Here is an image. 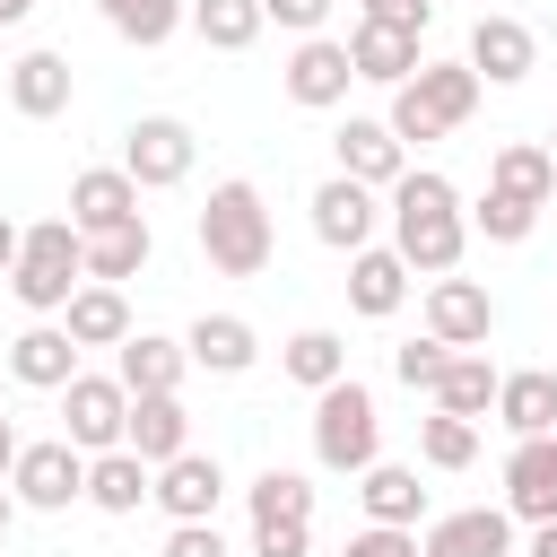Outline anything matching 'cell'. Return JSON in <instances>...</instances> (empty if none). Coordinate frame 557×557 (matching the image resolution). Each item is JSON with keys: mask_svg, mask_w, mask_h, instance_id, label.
I'll list each match as a JSON object with an SVG mask.
<instances>
[{"mask_svg": "<svg viewBox=\"0 0 557 557\" xmlns=\"http://www.w3.org/2000/svg\"><path fill=\"white\" fill-rule=\"evenodd\" d=\"M383 218H392V252L409 261V278H453V270H461V252H470V209H461L453 174L409 165V174L383 191Z\"/></svg>", "mask_w": 557, "mask_h": 557, "instance_id": "6da1fadb", "label": "cell"}, {"mask_svg": "<svg viewBox=\"0 0 557 557\" xmlns=\"http://www.w3.org/2000/svg\"><path fill=\"white\" fill-rule=\"evenodd\" d=\"M270 252H278V235H270V200H261L244 174L209 183V200H200V261H209L218 278H261Z\"/></svg>", "mask_w": 557, "mask_h": 557, "instance_id": "7a4b0ae2", "label": "cell"}, {"mask_svg": "<svg viewBox=\"0 0 557 557\" xmlns=\"http://www.w3.org/2000/svg\"><path fill=\"white\" fill-rule=\"evenodd\" d=\"M78 287H87V235H78L70 218H35V226H26V252H17V270H9V296H17L35 322H61Z\"/></svg>", "mask_w": 557, "mask_h": 557, "instance_id": "3957f363", "label": "cell"}, {"mask_svg": "<svg viewBox=\"0 0 557 557\" xmlns=\"http://www.w3.org/2000/svg\"><path fill=\"white\" fill-rule=\"evenodd\" d=\"M479 96H487V78H479L470 61H426L409 87H392L383 122H392V139H400V148H426V139L461 131V122L479 113Z\"/></svg>", "mask_w": 557, "mask_h": 557, "instance_id": "277c9868", "label": "cell"}, {"mask_svg": "<svg viewBox=\"0 0 557 557\" xmlns=\"http://www.w3.org/2000/svg\"><path fill=\"white\" fill-rule=\"evenodd\" d=\"M313 461L339 479H366L383 461V409L357 374H339L331 392H313Z\"/></svg>", "mask_w": 557, "mask_h": 557, "instance_id": "5b68a950", "label": "cell"}, {"mask_svg": "<svg viewBox=\"0 0 557 557\" xmlns=\"http://www.w3.org/2000/svg\"><path fill=\"white\" fill-rule=\"evenodd\" d=\"M191 157H200V139H191V122H174V113H139V122L122 131V174H131L139 191L191 183Z\"/></svg>", "mask_w": 557, "mask_h": 557, "instance_id": "8992f818", "label": "cell"}, {"mask_svg": "<svg viewBox=\"0 0 557 557\" xmlns=\"http://www.w3.org/2000/svg\"><path fill=\"white\" fill-rule=\"evenodd\" d=\"M61 435L96 461V453H122V435H131V392H122V374H78L70 392H61Z\"/></svg>", "mask_w": 557, "mask_h": 557, "instance_id": "52a82bcc", "label": "cell"}, {"mask_svg": "<svg viewBox=\"0 0 557 557\" xmlns=\"http://www.w3.org/2000/svg\"><path fill=\"white\" fill-rule=\"evenodd\" d=\"M9 496H17V505H35V513H70V505L87 496V453H78L70 435L26 444V453H17V470H9Z\"/></svg>", "mask_w": 557, "mask_h": 557, "instance_id": "ba28073f", "label": "cell"}, {"mask_svg": "<svg viewBox=\"0 0 557 557\" xmlns=\"http://www.w3.org/2000/svg\"><path fill=\"white\" fill-rule=\"evenodd\" d=\"M305 209H313V244H331V252H366L374 226H383V191H366L348 174H322Z\"/></svg>", "mask_w": 557, "mask_h": 557, "instance_id": "9c48e42d", "label": "cell"}, {"mask_svg": "<svg viewBox=\"0 0 557 557\" xmlns=\"http://www.w3.org/2000/svg\"><path fill=\"white\" fill-rule=\"evenodd\" d=\"M278 87H287V104H305V113H331V104H348V87H357V61H348V44H331V35H305V44L287 52Z\"/></svg>", "mask_w": 557, "mask_h": 557, "instance_id": "30bf717a", "label": "cell"}, {"mask_svg": "<svg viewBox=\"0 0 557 557\" xmlns=\"http://www.w3.org/2000/svg\"><path fill=\"white\" fill-rule=\"evenodd\" d=\"M331 157H339V174H348V183H366V191H392V183L409 174V148L392 139V122H383V113H348V122L331 131Z\"/></svg>", "mask_w": 557, "mask_h": 557, "instance_id": "8fae6325", "label": "cell"}, {"mask_svg": "<svg viewBox=\"0 0 557 557\" xmlns=\"http://www.w3.org/2000/svg\"><path fill=\"white\" fill-rule=\"evenodd\" d=\"M487 87H522L531 70H540V35L522 26V17H505V9H487L479 26H470V52H461Z\"/></svg>", "mask_w": 557, "mask_h": 557, "instance_id": "7c38bea8", "label": "cell"}, {"mask_svg": "<svg viewBox=\"0 0 557 557\" xmlns=\"http://www.w3.org/2000/svg\"><path fill=\"white\" fill-rule=\"evenodd\" d=\"M426 331L444 339V348H487V331H496V296L479 287V278H426Z\"/></svg>", "mask_w": 557, "mask_h": 557, "instance_id": "4fadbf2b", "label": "cell"}, {"mask_svg": "<svg viewBox=\"0 0 557 557\" xmlns=\"http://www.w3.org/2000/svg\"><path fill=\"white\" fill-rule=\"evenodd\" d=\"M418 557H513V513H505V505L435 513V522L418 531Z\"/></svg>", "mask_w": 557, "mask_h": 557, "instance_id": "5bb4252c", "label": "cell"}, {"mask_svg": "<svg viewBox=\"0 0 557 557\" xmlns=\"http://www.w3.org/2000/svg\"><path fill=\"white\" fill-rule=\"evenodd\" d=\"M218 496H226V470H218V453H200V444L157 470V513H165V522H218Z\"/></svg>", "mask_w": 557, "mask_h": 557, "instance_id": "9a60e30c", "label": "cell"}, {"mask_svg": "<svg viewBox=\"0 0 557 557\" xmlns=\"http://www.w3.org/2000/svg\"><path fill=\"white\" fill-rule=\"evenodd\" d=\"M505 513L513 522H557V435H522L505 453Z\"/></svg>", "mask_w": 557, "mask_h": 557, "instance_id": "2e32d148", "label": "cell"}, {"mask_svg": "<svg viewBox=\"0 0 557 557\" xmlns=\"http://www.w3.org/2000/svg\"><path fill=\"white\" fill-rule=\"evenodd\" d=\"M113 374H122V392H131V400H157V392H183L191 348H183V339H165V331H131V339L113 348Z\"/></svg>", "mask_w": 557, "mask_h": 557, "instance_id": "e0dca14e", "label": "cell"}, {"mask_svg": "<svg viewBox=\"0 0 557 557\" xmlns=\"http://www.w3.org/2000/svg\"><path fill=\"white\" fill-rule=\"evenodd\" d=\"M348 61H357V78H374V87H409V78L426 70L418 26H374V17L348 26Z\"/></svg>", "mask_w": 557, "mask_h": 557, "instance_id": "ac0fdd59", "label": "cell"}, {"mask_svg": "<svg viewBox=\"0 0 557 557\" xmlns=\"http://www.w3.org/2000/svg\"><path fill=\"white\" fill-rule=\"evenodd\" d=\"M70 96H78V70H70V52H17L9 61V104L26 113V122H52V113H70Z\"/></svg>", "mask_w": 557, "mask_h": 557, "instance_id": "d6986e66", "label": "cell"}, {"mask_svg": "<svg viewBox=\"0 0 557 557\" xmlns=\"http://www.w3.org/2000/svg\"><path fill=\"white\" fill-rule=\"evenodd\" d=\"M9 374H17L26 392H70V383H78V339H70L61 322H26V331L9 339Z\"/></svg>", "mask_w": 557, "mask_h": 557, "instance_id": "ffe728a7", "label": "cell"}, {"mask_svg": "<svg viewBox=\"0 0 557 557\" xmlns=\"http://www.w3.org/2000/svg\"><path fill=\"white\" fill-rule=\"evenodd\" d=\"M78 235H104V226H131L139 218V183L122 174V165H87L78 183H70V209H61Z\"/></svg>", "mask_w": 557, "mask_h": 557, "instance_id": "44dd1931", "label": "cell"}, {"mask_svg": "<svg viewBox=\"0 0 557 557\" xmlns=\"http://www.w3.org/2000/svg\"><path fill=\"white\" fill-rule=\"evenodd\" d=\"M348 305H357L366 322H392V313L409 305V261H400L392 244H366V252H348Z\"/></svg>", "mask_w": 557, "mask_h": 557, "instance_id": "7402d4cb", "label": "cell"}, {"mask_svg": "<svg viewBox=\"0 0 557 557\" xmlns=\"http://www.w3.org/2000/svg\"><path fill=\"white\" fill-rule=\"evenodd\" d=\"M183 348H191V366H200V374H252L261 331H252L244 313H200V322L183 331Z\"/></svg>", "mask_w": 557, "mask_h": 557, "instance_id": "603a6c76", "label": "cell"}, {"mask_svg": "<svg viewBox=\"0 0 557 557\" xmlns=\"http://www.w3.org/2000/svg\"><path fill=\"white\" fill-rule=\"evenodd\" d=\"M148 470H165L174 453H191V409H183V392H157V400H131V435H122Z\"/></svg>", "mask_w": 557, "mask_h": 557, "instance_id": "cb8c5ba5", "label": "cell"}, {"mask_svg": "<svg viewBox=\"0 0 557 557\" xmlns=\"http://www.w3.org/2000/svg\"><path fill=\"white\" fill-rule=\"evenodd\" d=\"M496 426L522 444V435H557V374L548 366H522L496 383Z\"/></svg>", "mask_w": 557, "mask_h": 557, "instance_id": "d4e9b609", "label": "cell"}, {"mask_svg": "<svg viewBox=\"0 0 557 557\" xmlns=\"http://www.w3.org/2000/svg\"><path fill=\"white\" fill-rule=\"evenodd\" d=\"M61 331L78 339V348H122L139 322H131V296L122 287H104V278H87L78 296H70V313H61Z\"/></svg>", "mask_w": 557, "mask_h": 557, "instance_id": "484cf974", "label": "cell"}, {"mask_svg": "<svg viewBox=\"0 0 557 557\" xmlns=\"http://www.w3.org/2000/svg\"><path fill=\"white\" fill-rule=\"evenodd\" d=\"M87 505L96 513H139V505H157V470L122 444V453H96L87 461Z\"/></svg>", "mask_w": 557, "mask_h": 557, "instance_id": "4316f807", "label": "cell"}, {"mask_svg": "<svg viewBox=\"0 0 557 557\" xmlns=\"http://www.w3.org/2000/svg\"><path fill=\"white\" fill-rule=\"evenodd\" d=\"M357 505H366V522H392V531H418L426 522V487H418L409 461H374L357 479Z\"/></svg>", "mask_w": 557, "mask_h": 557, "instance_id": "83f0119b", "label": "cell"}, {"mask_svg": "<svg viewBox=\"0 0 557 557\" xmlns=\"http://www.w3.org/2000/svg\"><path fill=\"white\" fill-rule=\"evenodd\" d=\"M487 191H513V200L548 209V191H557V157H548L540 139H505V148L487 157Z\"/></svg>", "mask_w": 557, "mask_h": 557, "instance_id": "f1b7e54d", "label": "cell"}, {"mask_svg": "<svg viewBox=\"0 0 557 557\" xmlns=\"http://www.w3.org/2000/svg\"><path fill=\"white\" fill-rule=\"evenodd\" d=\"M104 9V26L122 35V44H139V52H157V44H174L183 26H191V0H96Z\"/></svg>", "mask_w": 557, "mask_h": 557, "instance_id": "f546056e", "label": "cell"}, {"mask_svg": "<svg viewBox=\"0 0 557 557\" xmlns=\"http://www.w3.org/2000/svg\"><path fill=\"white\" fill-rule=\"evenodd\" d=\"M278 374H287V383H305V392H331V383L348 374V339L313 322V331H296V339L278 348Z\"/></svg>", "mask_w": 557, "mask_h": 557, "instance_id": "4dcf8cb0", "label": "cell"}, {"mask_svg": "<svg viewBox=\"0 0 557 557\" xmlns=\"http://www.w3.org/2000/svg\"><path fill=\"white\" fill-rule=\"evenodd\" d=\"M496 383H505V374H496L479 348H453V366H444V383H435L426 400L453 409V418H487V409H496Z\"/></svg>", "mask_w": 557, "mask_h": 557, "instance_id": "1f68e13d", "label": "cell"}, {"mask_svg": "<svg viewBox=\"0 0 557 557\" xmlns=\"http://www.w3.org/2000/svg\"><path fill=\"white\" fill-rule=\"evenodd\" d=\"M148 252H157L148 218H131V226H104V235H87V278L122 287V278H139V270H148Z\"/></svg>", "mask_w": 557, "mask_h": 557, "instance_id": "d6a6232c", "label": "cell"}, {"mask_svg": "<svg viewBox=\"0 0 557 557\" xmlns=\"http://www.w3.org/2000/svg\"><path fill=\"white\" fill-rule=\"evenodd\" d=\"M244 505H252V522H313V479L270 461V470L244 487Z\"/></svg>", "mask_w": 557, "mask_h": 557, "instance_id": "836d02e7", "label": "cell"}, {"mask_svg": "<svg viewBox=\"0 0 557 557\" xmlns=\"http://www.w3.org/2000/svg\"><path fill=\"white\" fill-rule=\"evenodd\" d=\"M261 26H270L261 0H191V35H200L209 52H244Z\"/></svg>", "mask_w": 557, "mask_h": 557, "instance_id": "e575fe53", "label": "cell"}, {"mask_svg": "<svg viewBox=\"0 0 557 557\" xmlns=\"http://www.w3.org/2000/svg\"><path fill=\"white\" fill-rule=\"evenodd\" d=\"M418 461L426 470H470L479 461V418H453V409L418 418Z\"/></svg>", "mask_w": 557, "mask_h": 557, "instance_id": "d590c367", "label": "cell"}, {"mask_svg": "<svg viewBox=\"0 0 557 557\" xmlns=\"http://www.w3.org/2000/svg\"><path fill=\"white\" fill-rule=\"evenodd\" d=\"M531 226H540V209L513 191H479V209H470V235H487V244H522Z\"/></svg>", "mask_w": 557, "mask_h": 557, "instance_id": "8d00e7d4", "label": "cell"}, {"mask_svg": "<svg viewBox=\"0 0 557 557\" xmlns=\"http://www.w3.org/2000/svg\"><path fill=\"white\" fill-rule=\"evenodd\" d=\"M444 366H453V348H444L435 331H426V339H400V348H392V374H400L409 392H435V383H444Z\"/></svg>", "mask_w": 557, "mask_h": 557, "instance_id": "74e56055", "label": "cell"}, {"mask_svg": "<svg viewBox=\"0 0 557 557\" xmlns=\"http://www.w3.org/2000/svg\"><path fill=\"white\" fill-rule=\"evenodd\" d=\"M339 557H418V531H392V522H357L339 540Z\"/></svg>", "mask_w": 557, "mask_h": 557, "instance_id": "f35d334b", "label": "cell"}, {"mask_svg": "<svg viewBox=\"0 0 557 557\" xmlns=\"http://www.w3.org/2000/svg\"><path fill=\"white\" fill-rule=\"evenodd\" d=\"M252 557H313V522H252Z\"/></svg>", "mask_w": 557, "mask_h": 557, "instance_id": "ab89813d", "label": "cell"}, {"mask_svg": "<svg viewBox=\"0 0 557 557\" xmlns=\"http://www.w3.org/2000/svg\"><path fill=\"white\" fill-rule=\"evenodd\" d=\"M331 9H339V0H261V17H270V26H287L296 44H305V35H322V17H331Z\"/></svg>", "mask_w": 557, "mask_h": 557, "instance_id": "60d3db41", "label": "cell"}, {"mask_svg": "<svg viewBox=\"0 0 557 557\" xmlns=\"http://www.w3.org/2000/svg\"><path fill=\"white\" fill-rule=\"evenodd\" d=\"M157 557H235V548H226V531H218V522H174Z\"/></svg>", "mask_w": 557, "mask_h": 557, "instance_id": "b9f144b4", "label": "cell"}, {"mask_svg": "<svg viewBox=\"0 0 557 557\" xmlns=\"http://www.w3.org/2000/svg\"><path fill=\"white\" fill-rule=\"evenodd\" d=\"M17 252H26V226H17V218H9V209H0V278H9V270H17Z\"/></svg>", "mask_w": 557, "mask_h": 557, "instance_id": "7bdbcfd3", "label": "cell"}, {"mask_svg": "<svg viewBox=\"0 0 557 557\" xmlns=\"http://www.w3.org/2000/svg\"><path fill=\"white\" fill-rule=\"evenodd\" d=\"M522 557H557V522H531V548Z\"/></svg>", "mask_w": 557, "mask_h": 557, "instance_id": "ee69618b", "label": "cell"}, {"mask_svg": "<svg viewBox=\"0 0 557 557\" xmlns=\"http://www.w3.org/2000/svg\"><path fill=\"white\" fill-rule=\"evenodd\" d=\"M17 453H26V444H17V426H9V418H0V479H9V470H17Z\"/></svg>", "mask_w": 557, "mask_h": 557, "instance_id": "f6af8a7d", "label": "cell"}, {"mask_svg": "<svg viewBox=\"0 0 557 557\" xmlns=\"http://www.w3.org/2000/svg\"><path fill=\"white\" fill-rule=\"evenodd\" d=\"M35 17V0H0V26H26Z\"/></svg>", "mask_w": 557, "mask_h": 557, "instance_id": "bcb514c9", "label": "cell"}, {"mask_svg": "<svg viewBox=\"0 0 557 557\" xmlns=\"http://www.w3.org/2000/svg\"><path fill=\"white\" fill-rule=\"evenodd\" d=\"M9 522H17V496H9V479H0V540H9Z\"/></svg>", "mask_w": 557, "mask_h": 557, "instance_id": "7dc6e473", "label": "cell"}, {"mask_svg": "<svg viewBox=\"0 0 557 557\" xmlns=\"http://www.w3.org/2000/svg\"><path fill=\"white\" fill-rule=\"evenodd\" d=\"M409 9H418V17H435V0H409Z\"/></svg>", "mask_w": 557, "mask_h": 557, "instance_id": "c3c4849f", "label": "cell"}, {"mask_svg": "<svg viewBox=\"0 0 557 557\" xmlns=\"http://www.w3.org/2000/svg\"><path fill=\"white\" fill-rule=\"evenodd\" d=\"M540 148H548V157H557V122H548V139H540Z\"/></svg>", "mask_w": 557, "mask_h": 557, "instance_id": "681fc988", "label": "cell"}]
</instances>
